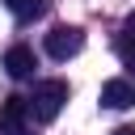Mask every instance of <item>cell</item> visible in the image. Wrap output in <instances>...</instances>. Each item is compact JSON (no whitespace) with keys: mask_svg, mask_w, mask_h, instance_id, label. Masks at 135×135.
Wrapping results in <instances>:
<instances>
[{"mask_svg":"<svg viewBox=\"0 0 135 135\" xmlns=\"http://www.w3.org/2000/svg\"><path fill=\"white\" fill-rule=\"evenodd\" d=\"M25 114H30L25 97H4V105H0V131H8V127H25Z\"/></svg>","mask_w":135,"mask_h":135,"instance_id":"5b68a950","label":"cell"},{"mask_svg":"<svg viewBox=\"0 0 135 135\" xmlns=\"http://www.w3.org/2000/svg\"><path fill=\"white\" fill-rule=\"evenodd\" d=\"M101 105L105 110H131L135 105V80H122V76L105 80L101 84Z\"/></svg>","mask_w":135,"mask_h":135,"instance_id":"3957f363","label":"cell"},{"mask_svg":"<svg viewBox=\"0 0 135 135\" xmlns=\"http://www.w3.org/2000/svg\"><path fill=\"white\" fill-rule=\"evenodd\" d=\"M8 4V13L17 17V21H34V17H42V8H46V0H4Z\"/></svg>","mask_w":135,"mask_h":135,"instance_id":"52a82bcc","label":"cell"},{"mask_svg":"<svg viewBox=\"0 0 135 135\" xmlns=\"http://www.w3.org/2000/svg\"><path fill=\"white\" fill-rule=\"evenodd\" d=\"M114 46H118V59H122L127 68H135V13L122 21V30H118V42H114Z\"/></svg>","mask_w":135,"mask_h":135,"instance_id":"8992f818","label":"cell"},{"mask_svg":"<svg viewBox=\"0 0 135 135\" xmlns=\"http://www.w3.org/2000/svg\"><path fill=\"white\" fill-rule=\"evenodd\" d=\"M4 68H8V76L13 80H34V72H38V55L30 51V46H8V55H4Z\"/></svg>","mask_w":135,"mask_h":135,"instance_id":"277c9868","label":"cell"},{"mask_svg":"<svg viewBox=\"0 0 135 135\" xmlns=\"http://www.w3.org/2000/svg\"><path fill=\"white\" fill-rule=\"evenodd\" d=\"M80 46H84V30H76V25H55L46 34V55L51 59H72Z\"/></svg>","mask_w":135,"mask_h":135,"instance_id":"7a4b0ae2","label":"cell"},{"mask_svg":"<svg viewBox=\"0 0 135 135\" xmlns=\"http://www.w3.org/2000/svg\"><path fill=\"white\" fill-rule=\"evenodd\" d=\"M68 97H72L68 80H38V84H34V93L25 97V105H30V114H34L38 122H55Z\"/></svg>","mask_w":135,"mask_h":135,"instance_id":"6da1fadb","label":"cell"},{"mask_svg":"<svg viewBox=\"0 0 135 135\" xmlns=\"http://www.w3.org/2000/svg\"><path fill=\"white\" fill-rule=\"evenodd\" d=\"M0 135H30L25 127H8V131H0Z\"/></svg>","mask_w":135,"mask_h":135,"instance_id":"ba28073f","label":"cell"},{"mask_svg":"<svg viewBox=\"0 0 135 135\" xmlns=\"http://www.w3.org/2000/svg\"><path fill=\"white\" fill-rule=\"evenodd\" d=\"M114 135H135V127H118V131H114Z\"/></svg>","mask_w":135,"mask_h":135,"instance_id":"9c48e42d","label":"cell"}]
</instances>
